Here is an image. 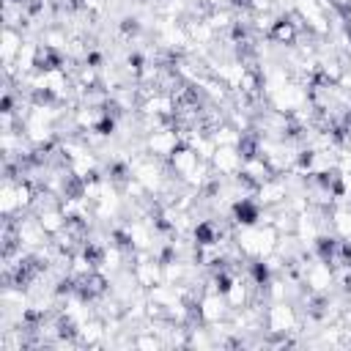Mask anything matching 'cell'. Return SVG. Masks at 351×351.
Returning a JSON list of instances; mask_svg holds the SVG:
<instances>
[{
	"instance_id": "1",
	"label": "cell",
	"mask_w": 351,
	"mask_h": 351,
	"mask_svg": "<svg viewBox=\"0 0 351 351\" xmlns=\"http://www.w3.org/2000/svg\"><path fill=\"white\" fill-rule=\"evenodd\" d=\"M241 162H244V156H241L239 145H217V151L211 156V167L219 176H236L241 170Z\"/></svg>"
},
{
	"instance_id": "2",
	"label": "cell",
	"mask_w": 351,
	"mask_h": 351,
	"mask_svg": "<svg viewBox=\"0 0 351 351\" xmlns=\"http://www.w3.org/2000/svg\"><path fill=\"white\" fill-rule=\"evenodd\" d=\"M167 165H170V173H173V176L184 178V176H189V173H192V170L200 165V156H197V151H195L192 145L181 143V145H178V148L170 154Z\"/></svg>"
}]
</instances>
